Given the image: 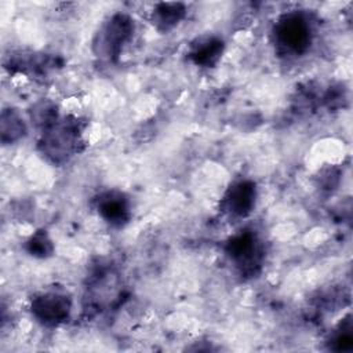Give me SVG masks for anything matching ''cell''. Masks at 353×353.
I'll use <instances>...</instances> for the list:
<instances>
[{"label": "cell", "mask_w": 353, "mask_h": 353, "mask_svg": "<svg viewBox=\"0 0 353 353\" xmlns=\"http://www.w3.org/2000/svg\"><path fill=\"white\" fill-rule=\"evenodd\" d=\"M99 215L113 226H123L130 219V204L123 193L112 190L97 199Z\"/></svg>", "instance_id": "52a82bcc"}, {"label": "cell", "mask_w": 353, "mask_h": 353, "mask_svg": "<svg viewBox=\"0 0 353 353\" xmlns=\"http://www.w3.org/2000/svg\"><path fill=\"white\" fill-rule=\"evenodd\" d=\"M26 250L30 255L44 258L51 255L52 252V243L44 232L34 233L26 243Z\"/></svg>", "instance_id": "7c38bea8"}, {"label": "cell", "mask_w": 353, "mask_h": 353, "mask_svg": "<svg viewBox=\"0 0 353 353\" xmlns=\"http://www.w3.org/2000/svg\"><path fill=\"white\" fill-rule=\"evenodd\" d=\"M32 120L34 121V124L41 127V130L47 128L48 125H51L54 121L58 120L55 106L44 101L36 103L32 109Z\"/></svg>", "instance_id": "8fae6325"}, {"label": "cell", "mask_w": 353, "mask_h": 353, "mask_svg": "<svg viewBox=\"0 0 353 353\" xmlns=\"http://www.w3.org/2000/svg\"><path fill=\"white\" fill-rule=\"evenodd\" d=\"M1 142L14 143L26 134V125L22 117L12 109L1 112Z\"/></svg>", "instance_id": "9c48e42d"}, {"label": "cell", "mask_w": 353, "mask_h": 353, "mask_svg": "<svg viewBox=\"0 0 353 353\" xmlns=\"http://www.w3.org/2000/svg\"><path fill=\"white\" fill-rule=\"evenodd\" d=\"M30 310L43 324L57 325L68 320L70 313V299L59 292H46L32 301Z\"/></svg>", "instance_id": "5b68a950"}, {"label": "cell", "mask_w": 353, "mask_h": 353, "mask_svg": "<svg viewBox=\"0 0 353 353\" xmlns=\"http://www.w3.org/2000/svg\"><path fill=\"white\" fill-rule=\"evenodd\" d=\"M185 15V7L181 3H160L157 4L153 18L159 28L167 30L175 26Z\"/></svg>", "instance_id": "30bf717a"}, {"label": "cell", "mask_w": 353, "mask_h": 353, "mask_svg": "<svg viewBox=\"0 0 353 353\" xmlns=\"http://www.w3.org/2000/svg\"><path fill=\"white\" fill-rule=\"evenodd\" d=\"M41 131V153L54 164H61L79 153L81 145L79 121L66 117L58 119Z\"/></svg>", "instance_id": "6da1fadb"}, {"label": "cell", "mask_w": 353, "mask_h": 353, "mask_svg": "<svg viewBox=\"0 0 353 353\" xmlns=\"http://www.w3.org/2000/svg\"><path fill=\"white\" fill-rule=\"evenodd\" d=\"M352 346H353V338H352L350 328H349V330H346V331H342V330H341V331L335 335L331 347H332L334 350L341 352V350H350Z\"/></svg>", "instance_id": "4fadbf2b"}, {"label": "cell", "mask_w": 353, "mask_h": 353, "mask_svg": "<svg viewBox=\"0 0 353 353\" xmlns=\"http://www.w3.org/2000/svg\"><path fill=\"white\" fill-rule=\"evenodd\" d=\"M134 32V23L125 14L113 15L102 28L95 43L97 54L116 61L121 52L124 43L131 37Z\"/></svg>", "instance_id": "3957f363"}, {"label": "cell", "mask_w": 353, "mask_h": 353, "mask_svg": "<svg viewBox=\"0 0 353 353\" xmlns=\"http://www.w3.org/2000/svg\"><path fill=\"white\" fill-rule=\"evenodd\" d=\"M274 41L281 51L301 55L312 43V25L302 12L284 14L274 26Z\"/></svg>", "instance_id": "7a4b0ae2"}, {"label": "cell", "mask_w": 353, "mask_h": 353, "mask_svg": "<svg viewBox=\"0 0 353 353\" xmlns=\"http://www.w3.org/2000/svg\"><path fill=\"white\" fill-rule=\"evenodd\" d=\"M256 199V188L252 181L244 179L233 183L222 201L225 211H228L233 216H247L254 205Z\"/></svg>", "instance_id": "8992f818"}, {"label": "cell", "mask_w": 353, "mask_h": 353, "mask_svg": "<svg viewBox=\"0 0 353 353\" xmlns=\"http://www.w3.org/2000/svg\"><path fill=\"white\" fill-rule=\"evenodd\" d=\"M223 51V41L218 37H201L192 44L189 57L200 66H214Z\"/></svg>", "instance_id": "ba28073f"}, {"label": "cell", "mask_w": 353, "mask_h": 353, "mask_svg": "<svg viewBox=\"0 0 353 353\" xmlns=\"http://www.w3.org/2000/svg\"><path fill=\"white\" fill-rule=\"evenodd\" d=\"M226 254L243 274L250 276H254L262 259L259 240L251 230H244L233 236L226 244Z\"/></svg>", "instance_id": "277c9868"}]
</instances>
